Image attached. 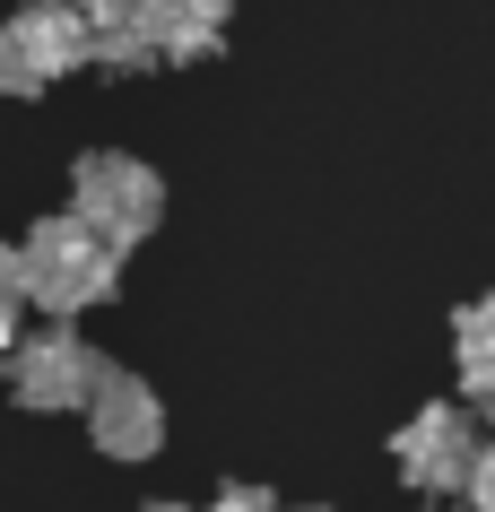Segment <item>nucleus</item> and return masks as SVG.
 Masks as SVG:
<instances>
[{
  "label": "nucleus",
  "mask_w": 495,
  "mask_h": 512,
  "mask_svg": "<svg viewBox=\"0 0 495 512\" xmlns=\"http://www.w3.org/2000/svg\"><path fill=\"white\" fill-rule=\"evenodd\" d=\"M18 278H27V304H44V313H87V304L113 296V243L87 235L79 217L61 209L18 243Z\"/></svg>",
  "instance_id": "1"
},
{
  "label": "nucleus",
  "mask_w": 495,
  "mask_h": 512,
  "mask_svg": "<svg viewBox=\"0 0 495 512\" xmlns=\"http://www.w3.org/2000/svg\"><path fill=\"white\" fill-rule=\"evenodd\" d=\"M391 460H400V478H409L426 504L469 495V512H487V443H478V426H469L461 408H426V417H409L400 443H391Z\"/></svg>",
  "instance_id": "2"
},
{
  "label": "nucleus",
  "mask_w": 495,
  "mask_h": 512,
  "mask_svg": "<svg viewBox=\"0 0 495 512\" xmlns=\"http://www.w3.org/2000/svg\"><path fill=\"white\" fill-rule=\"evenodd\" d=\"M157 209H165V183L148 174L139 157H87L79 165V226L87 235H105L113 252H131L148 226H157Z\"/></svg>",
  "instance_id": "3"
},
{
  "label": "nucleus",
  "mask_w": 495,
  "mask_h": 512,
  "mask_svg": "<svg viewBox=\"0 0 495 512\" xmlns=\"http://www.w3.org/2000/svg\"><path fill=\"white\" fill-rule=\"evenodd\" d=\"M87 434H96V452L105 460H148L165 443V408H157V391L139 374H96V391H87Z\"/></svg>",
  "instance_id": "4"
},
{
  "label": "nucleus",
  "mask_w": 495,
  "mask_h": 512,
  "mask_svg": "<svg viewBox=\"0 0 495 512\" xmlns=\"http://www.w3.org/2000/svg\"><path fill=\"white\" fill-rule=\"evenodd\" d=\"M18 400L27 408H79L87 391H96V348H87L79 330H44V339H18Z\"/></svg>",
  "instance_id": "5"
},
{
  "label": "nucleus",
  "mask_w": 495,
  "mask_h": 512,
  "mask_svg": "<svg viewBox=\"0 0 495 512\" xmlns=\"http://www.w3.org/2000/svg\"><path fill=\"white\" fill-rule=\"evenodd\" d=\"M9 27L27 35V53L44 61V70H79L87 61V9L79 0H27Z\"/></svg>",
  "instance_id": "6"
},
{
  "label": "nucleus",
  "mask_w": 495,
  "mask_h": 512,
  "mask_svg": "<svg viewBox=\"0 0 495 512\" xmlns=\"http://www.w3.org/2000/svg\"><path fill=\"white\" fill-rule=\"evenodd\" d=\"M44 79H53V70L27 53V35H18V27H0V96H35Z\"/></svg>",
  "instance_id": "7"
},
{
  "label": "nucleus",
  "mask_w": 495,
  "mask_h": 512,
  "mask_svg": "<svg viewBox=\"0 0 495 512\" xmlns=\"http://www.w3.org/2000/svg\"><path fill=\"white\" fill-rule=\"evenodd\" d=\"M18 313H27V278H18V252L0 243V348H18Z\"/></svg>",
  "instance_id": "8"
},
{
  "label": "nucleus",
  "mask_w": 495,
  "mask_h": 512,
  "mask_svg": "<svg viewBox=\"0 0 495 512\" xmlns=\"http://www.w3.org/2000/svg\"><path fill=\"white\" fill-rule=\"evenodd\" d=\"M461 374H469V391H487V304L461 313Z\"/></svg>",
  "instance_id": "9"
},
{
  "label": "nucleus",
  "mask_w": 495,
  "mask_h": 512,
  "mask_svg": "<svg viewBox=\"0 0 495 512\" xmlns=\"http://www.w3.org/2000/svg\"><path fill=\"white\" fill-rule=\"evenodd\" d=\"M209 512H287V504H278L270 486H226V495H218Z\"/></svg>",
  "instance_id": "10"
},
{
  "label": "nucleus",
  "mask_w": 495,
  "mask_h": 512,
  "mask_svg": "<svg viewBox=\"0 0 495 512\" xmlns=\"http://www.w3.org/2000/svg\"><path fill=\"white\" fill-rule=\"evenodd\" d=\"M139 512H183V504H139Z\"/></svg>",
  "instance_id": "11"
},
{
  "label": "nucleus",
  "mask_w": 495,
  "mask_h": 512,
  "mask_svg": "<svg viewBox=\"0 0 495 512\" xmlns=\"http://www.w3.org/2000/svg\"><path fill=\"white\" fill-rule=\"evenodd\" d=\"M426 512H452V504H426Z\"/></svg>",
  "instance_id": "12"
}]
</instances>
